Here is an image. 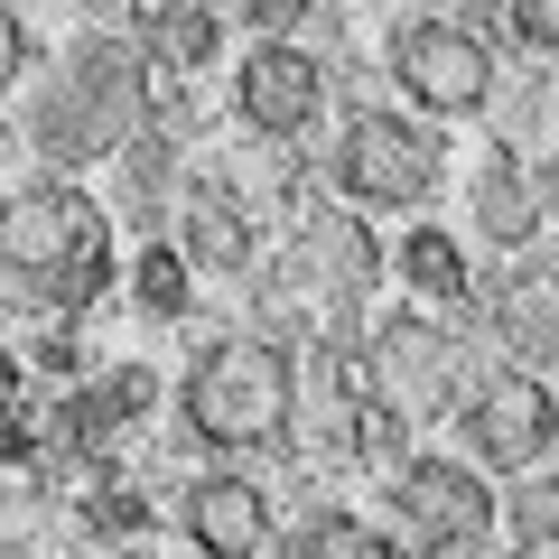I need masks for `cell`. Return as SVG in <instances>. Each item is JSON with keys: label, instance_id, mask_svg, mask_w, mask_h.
I'll return each mask as SVG.
<instances>
[{"label": "cell", "instance_id": "obj_1", "mask_svg": "<svg viewBox=\"0 0 559 559\" xmlns=\"http://www.w3.org/2000/svg\"><path fill=\"white\" fill-rule=\"evenodd\" d=\"M150 112H159V75L140 66V47L131 38H94V47L57 57L28 84L20 140H28V159H38L47 178H84V168L121 159V150L150 131Z\"/></svg>", "mask_w": 559, "mask_h": 559}, {"label": "cell", "instance_id": "obj_11", "mask_svg": "<svg viewBox=\"0 0 559 559\" xmlns=\"http://www.w3.org/2000/svg\"><path fill=\"white\" fill-rule=\"evenodd\" d=\"M178 522H187V540H197V559H261V550L280 540L271 485L242 476V466L197 476V485H187V503H178Z\"/></svg>", "mask_w": 559, "mask_h": 559}, {"label": "cell", "instance_id": "obj_3", "mask_svg": "<svg viewBox=\"0 0 559 559\" xmlns=\"http://www.w3.org/2000/svg\"><path fill=\"white\" fill-rule=\"evenodd\" d=\"M178 419H187V439L215 448V457H271V448H289L299 355L271 345V336H215L178 382Z\"/></svg>", "mask_w": 559, "mask_h": 559}, {"label": "cell", "instance_id": "obj_6", "mask_svg": "<svg viewBox=\"0 0 559 559\" xmlns=\"http://www.w3.org/2000/svg\"><path fill=\"white\" fill-rule=\"evenodd\" d=\"M392 522L419 559H485L495 550V485L485 466L439 457V448H411L392 466Z\"/></svg>", "mask_w": 559, "mask_h": 559}, {"label": "cell", "instance_id": "obj_4", "mask_svg": "<svg viewBox=\"0 0 559 559\" xmlns=\"http://www.w3.org/2000/svg\"><path fill=\"white\" fill-rule=\"evenodd\" d=\"M448 178V140L419 112H355L336 140V205L355 215H419Z\"/></svg>", "mask_w": 559, "mask_h": 559}, {"label": "cell", "instance_id": "obj_22", "mask_svg": "<svg viewBox=\"0 0 559 559\" xmlns=\"http://www.w3.org/2000/svg\"><path fill=\"white\" fill-rule=\"evenodd\" d=\"M20 75H28V20L10 10V0H0V94H10Z\"/></svg>", "mask_w": 559, "mask_h": 559}, {"label": "cell", "instance_id": "obj_16", "mask_svg": "<svg viewBox=\"0 0 559 559\" xmlns=\"http://www.w3.org/2000/svg\"><path fill=\"white\" fill-rule=\"evenodd\" d=\"M215 57H224L215 0H150V20H140V66L150 75H205Z\"/></svg>", "mask_w": 559, "mask_h": 559}, {"label": "cell", "instance_id": "obj_20", "mask_svg": "<svg viewBox=\"0 0 559 559\" xmlns=\"http://www.w3.org/2000/svg\"><path fill=\"white\" fill-rule=\"evenodd\" d=\"M495 38H513L532 66H550V47H559V0H495Z\"/></svg>", "mask_w": 559, "mask_h": 559}, {"label": "cell", "instance_id": "obj_7", "mask_svg": "<svg viewBox=\"0 0 559 559\" xmlns=\"http://www.w3.org/2000/svg\"><path fill=\"white\" fill-rule=\"evenodd\" d=\"M280 261L308 280V299H318L326 326H355L364 299L382 289V271H392L382 242H373V215H355V205H336V197L289 215V252H280Z\"/></svg>", "mask_w": 559, "mask_h": 559}, {"label": "cell", "instance_id": "obj_18", "mask_svg": "<svg viewBox=\"0 0 559 559\" xmlns=\"http://www.w3.org/2000/svg\"><path fill=\"white\" fill-rule=\"evenodd\" d=\"M495 532L513 540L522 559H550V540H559V495H550V476H513V495H495Z\"/></svg>", "mask_w": 559, "mask_h": 559}, {"label": "cell", "instance_id": "obj_2", "mask_svg": "<svg viewBox=\"0 0 559 559\" xmlns=\"http://www.w3.org/2000/svg\"><path fill=\"white\" fill-rule=\"evenodd\" d=\"M0 280L47 308H94L112 289V215L75 178H28L0 197Z\"/></svg>", "mask_w": 559, "mask_h": 559}, {"label": "cell", "instance_id": "obj_9", "mask_svg": "<svg viewBox=\"0 0 559 559\" xmlns=\"http://www.w3.org/2000/svg\"><path fill=\"white\" fill-rule=\"evenodd\" d=\"M392 84L411 94V112L466 121V112H485V103H495V47L411 10V20L392 28Z\"/></svg>", "mask_w": 559, "mask_h": 559}, {"label": "cell", "instance_id": "obj_14", "mask_svg": "<svg viewBox=\"0 0 559 559\" xmlns=\"http://www.w3.org/2000/svg\"><path fill=\"white\" fill-rule=\"evenodd\" d=\"M485 326H495V345H503V364H513V373H540V382H550V345H559L550 261H513V280L485 299Z\"/></svg>", "mask_w": 559, "mask_h": 559}, {"label": "cell", "instance_id": "obj_5", "mask_svg": "<svg viewBox=\"0 0 559 559\" xmlns=\"http://www.w3.org/2000/svg\"><path fill=\"white\" fill-rule=\"evenodd\" d=\"M355 355H364V392L392 401L411 429H429L466 401V336H448L429 308H392V318L355 326Z\"/></svg>", "mask_w": 559, "mask_h": 559}, {"label": "cell", "instance_id": "obj_17", "mask_svg": "<svg viewBox=\"0 0 559 559\" xmlns=\"http://www.w3.org/2000/svg\"><path fill=\"white\" fill-rule=\"evenodd\" d=\"M280 559H401L392 532H373L364 513H308L299 532L280 540Z\"/></svg>", "mask_w": 559, "mask_h": 559}, {"label": "cell", "instance_id": "obj_23", "mask_svg": "<svg viewBox=\"0 0 559 559\" xmlns=\"http://www.w3.org/2000/svg\"><path fill=\"white\" fill-rule=\"evenodd\" d=\"M75 10H131V0H75Z\"/></svg>", "mask_w": 559, "mask_h": 559}, {"label": "cell", "instance_id": "obj_12", "mask_svg": "<svg viewBox=\"0 0 559 559\" xmlns=\"http://www.w3.org/2000/svg\"><path fill=\"white\" fill-rule=\"evenodd\" d=\"M159 242H168V252H178L197 280H242V271L261 261V234L242 224V205H234V197H215L205 178H187L178 197H168Z\"/></svg>", "mask_w": 559, "mask_h": 559}, {"label": "cell", "instance_id": "obj_21", "mask_svg": "<svg viewBox=\"0 0 559 559\" xmlns=\"http://www.w3.org/2000/svg\"><path fill=\"white\" fill-rule=\"evenodd\" d=\"M308 10H318V0H234V20L252 28V38H289Z\"/></svg>", "mask_w": 559, "mask_h": 559}, {"label": "cell", "instance_id": "obj_8", "mask_svg": "<svg viewBox=\"0 0 559 559\" xmlns=\"http://www.w3.org/2000/svg\"><path fill=\"white\" fill-rule=\"evenodd\" d=\"M336 112V75H326L308 47L289 38H252L234 57V121L242 140H271V150H299L318 121Z\"/></svg>", "mask_w": 559, "mask_h": 559}, {"label": "cell", "instance_id": "obj_13", "mask_svg": "<svg viewBox=\"0 0 559 559\" xmlns=\"http://www.w3.org/2000/svg\"><path fill=\"white\" fill-rule=\"evenodd\" d=\"M466 205H476V234L495 252H540V234H550V159L495 150L476 168V187H466Z\"/></svg>", "mask_w": 559, "mask_h": 559}, {"label": "cell", "instance_id": "obj_15", "mask_svg": "<svg viewBox=\"0 0 559 559\" xmlns=\"http://www.w3.org/2000/svg\"><path fill=\"white\" fill-rule=\"evenodd\" d=\"M401 271V289H411L419 308H429V318H466V308H476V261H466V242L448 234V224H411V234H401V252H382Z\"/></svg>", "mask_w": 559, "mask_h": 559}, {"label": "cell", "instance_id": "obj_19", "mask_svg": "<svg viewBox=\"0 0 559 559\" xmlns=\"http://www.w3.org/2000/svg\"><path fill=\"white\" fill-rule=\"evenodd\" d=\"M131 289H140V308H159V318H187V299H197V271H187L168 242H150V252H140V271H131Z\"/></svg>", "mask_w": 559, "mask_h": 559}, {"label": "cell", "instance_id": "obj_10", "mask_svg": "<svg viewBox=\"0 0 559 559\" xmlns=\"http://www.w3.org/2000/svg\"><path fill=\"white\" fill-rule=\"evenodd\" d=\"M457 419H466V448H476L466 466H495V476H540L550 466V382L540 373L503 364V373L466 382Z\"/></svg>", "mask_w": 559, "mask_h": 559}]
</instances>
